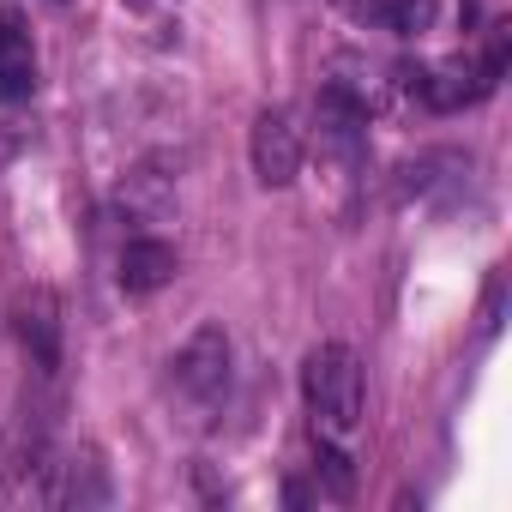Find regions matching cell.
Listing matches in <instances>:
<instances>
[{
	"label": "cell",
	"mask_w": 512,
	"mask_h": 512,
	"mask_svg": "<svg viewBox=\"0 0 512 512\" xmlns=\"http://www.w3.org/2000/svg\"><path fill=\"white\" fill-rule=\"evenodd\" d=\"M302 392H308V410L326 434H350L362 422V362L350 344H320L308 350L302 362Z\"/></svg>",
	"instance_id": "cell-1"
},
{
	"label": "cell",
	"mask_w": 512,
	"mask_h": 512,
	"mask_svg": "<svg viewBox=\"0 0 512 512\" xmlns=\"http://www.w3.org/2000/svg\"><path fill=\"white\" fill-rule=\"evenodd\" d=\"M314 470L326 476V488H332L338 500H350V488H356V470H350V458H344L338 446H326V440H320V452H314Z\"/></svg>",
	"instance_id": "cell-11"
},
{
	"label": "cell",
	"mask_w": 512,
	"mask_h": 512,
	"mask_svg": "<svg viewBox=\"0 0 512 512\" xmlns=\"http://www.w3.org/2000/svg\"><path fill=\"white\" fill-rule=\"evenodd\" d=\"M37 91V55H31V37L19 31L13 13H0V103H19Z\"/></svg>",
	"instance_id": "cell-9"
},
{
	"label": "cell",
	"mask_w": 512,
	"mask_h": 512,
	"mask_svg": "<svg viewBox=\"0 0 512 512\" xmlns=\"http://www.w3.org/2000/svg\"><path fill=\"white\" fill-rule=\"evenodd\" d=\"M181 272V260H175V247L169 241H157V235H133L127 247H121V290L127 296H151V290H163L169 278Z\"/></svg>",
	"instance_id": "cell-6"
},
{
	"label": "cell",
	"mask_w": 512,
	"mask_h": 512,
	"mask_svg": "<svg viewBox=\"0 0 512 512\" xmlns=\"http://www.w3.org/2000/svg\"><path fill=\"white\" fill-rule=\"evenodd\" d=\"M314 127H320V145L332 157H356L368 145V103L350 85H326L314 97Z\"/></svg>",
	"instance_id": "cell-5"
},
{
	"label": "cell",
	"mask_w": 512,
	"mask_h": 512,
	"mask_svg": "<svg viewBox=\"0 0 512 512\" xmlns=\"http://www.w3.org/2000/svg\"><path fill=\"white\" fill-rule=\"evenodd\" d=\"M356 25L368 31H392V37H422L434 25V0H332Z\"/></svg>",
	"instance_id": "cell-8"
},
{
	"label": "cell",
	"mask_w": 512,
	"mask_h": 512,
	"mask_svg": "<svg viewBox=\"0 0 512 512\" xmlns=\"http://www.w3.org/2000/svg\"><path fill=\"white\" fill-rule=\"evenodd\" d=\"M253 175H260L266 187H290L302 175V127L290 121V109H266L260 121H253Z\"/></svg>",
	"instance_id": "cell-3"
},
{
	"label": "cell",
	"mask_w": 512,
	"mask_h": 512,
	"mask_svg": "<svg viewBox=\"0 0 512 512\" xmlns=\"http://www.w3.org/2000/svg\"><path fill=\"white\" fill-rule=\"evenodd\" d=\"M61 482L43 488V500H61V506H103L109 500V476L97 458H67V464H49Z\"/></svg>",
	"instance_id": "cell-10"
},
{
	"label": "cell",
	"mask_w": 512,
	"mask_h": 512,
	"mask_svg": "<svg viewBox=\"0 0 512 512\" xmlns=\"http://www.w3.org/2000/svg\"><path fill=\"white\" fill-rule=\"evenodd\" d=\"M115 211H121L127 223H163V217L175 211V181H169L163 169L139 163V169H127V181L115 187Z\"/></svg>",
	"instance_id": "cell-7"
},
{
	"label": "cell",
	"mask_w": 512,
	"mask_h": 512,
	"mask_svg": "<svg viewBox=\"0 0 512 512\" xmlns=\"http://www.w3.org/2000/svg\"><path fill=\"white\" fill-rule=\"evenodd\" d=\"M0 470H7V458H0Z\"/></svg>",
	"instance_id": "cell-14"
},
{
	"label": "cell",
	"mask_w": 512,
	"mask_h": 512,
	"mask_svg": "<svg viewBox=\"0 0 512 512\" xmlns=\"http://www.w3.org/2000/svg\"><path fill=\"white\" fill-rule=\"evenodd\" d=\"M500 314H506V272H488V290H482V338L500 332Z\"/></svg>",
	"instance_id": "cell-12"
},
{
	"label": "cell",
	"mask_w": 512,
	"mask_h": 512,
	"mask_svg": "<svg viewBox=\"0 0 512 512\" xmlns=\"http://www.w3.org/2000/svg\"><path fill=\"white\" fill-rule=\"evenodd\" d=\"M133 7H145V0H133Z\"/></svg>",
	"instance_id": "cell-13"
},
{
	"label": "cell",
	"mask_w": 512,
	"mask_h": 512,
	"mask_svg": "<svg viewBox=\"0 0 512 512\" xmlns=\"http://www.w3.org/2000/svg\"><path fill=\"white\" fill-rule=\"evenodd\" d=\"M229 362H235L229 332H223L217 320L193 326V338L175 350V392H181L193 410H211V404L229 392Z\"/></svg>",
	"instance_id": "cell-2"
},
{
	"label": "cell",
	"mask_w": 512,
	"mask_h": 512,
	"mask_svg": "<svg viewBox=\"0 0 512 512\" xmlns=\"http://www.w3.org/2000/svg\"><path fill=\"white\" fill-rule=\"evenodd\" d=\"M13 332H19L31 368H37L43 380H55V368H61V308H55L49 290H25V296L13 302Z\"/></svg>",
	"instance_id": "cell-4"
}]
</instances>
